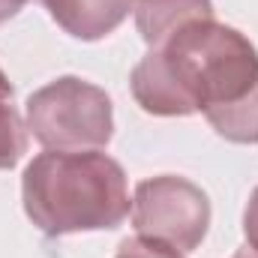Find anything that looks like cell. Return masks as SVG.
Here are the masks:
<instances>
[{"label":"cell","instance_id":"7a4b0ae2","mask_svg":"<svg viewBox=\"0 0 258 258\" xmlns=\"http://www.w3.org/2000/svg\"><path fill=\"white\" fill-rule=\"evenodd\" d=\"M27 219L45 237L111 231L132 213L123 165L102 150H45L21 177Z\"/></svg>","mask_w":258,"mask_h":258},{"label":"cell","instance_id":"30bf717a","mask_svg":"<svg viewBox=\"0 0 258 258\" xmlns=\"http://www.w3.org/2000/svg\"><path fill=\"white\" fill-rule=\"evenodd\" d=\"M27 3H30V0H0V24L9 21V18H15Z\"/></svg>","mask_w":258,"mask_h":258},{"label":"cell","instance_id":"9c48e42d","mask_svg":"<svg viewBox=\"0 0 258 258\" xmlns=\"http://www.w3.org/2000/svg\"><path fill=\"white\" fill-rule=\"evenodd\" d=\"M243 237H246V246L258 252V186L252 189L246 210H243Z\"/></svg>","mask_w":258,"mask_h":258},{"label":"cell","instance_id":"ba28073f","mask_svg":"<svg viewBox=\"0 0 258 258\" xmlns=\"http://www.w3.org/2000/svg\"><path fill=\"white\" fill-rule=\"evenodd\" d=\"M114 258H183V252L165 246V243H156V240H144V237H126L117 249Z\"/></svg>","mask_w":258,"mask_h":258},{"label":"cell","instance_id":"3957f363","mask_svg":"<svg viewBox=\"0 0 258 258\" xmlns=\"http://www.w3.org/2000/svg\"><path fill=\"white\" fill-rule=\"evenodd\" d=\"M24 120L45 150H102L114 135V105L99 84L60 75L27 96Z\"/></svg>","mask_w":258,"mask_h":258},{"label":"cell","instance_id":"6da1fadb","mask_svg":"<svg viewBox=\"0 0 258 258\" xmlns=\"http://www.w3.org/2000/svg\"><path fill=\"white\" fill-rule=\"evenodd\" d=\"M129 87L153 117L204 114L225 141L258 144V51L237 27L186 24L135 63Z\"/></svg>","mask_w":258,"mask_h":258},{"label":"cell","instance_id":"8fae6325","mask_svg":"<svg viewBox=\"0 0 258 258\" xmlns=\"http://www.w3.org/2000/svg\"><path fill=\"white\" fill-rule=\"evenodd\" d=\"M0 99H12V84H9L3 69H0Z\"/></svg>","mask_w":258,"mask_h":258},{"label":"cell","instance_id":"5b68a950","mask_svg":"<svg viewBox=\"0 0 258 258\" xmlns=\"http://www.w3.org/2000/svg\"><path fill=\"white\" fill-rule=\"evenodd\" d=\"M42 6L72 39L99 42L126 21L135 0H42Z\"/></svg>","mask_w":258,"mask_h":258},{"label":"cell","instance_id":"8992f818","mask_svg":"<svg viewBox=\"0 0 258 258\" xmlns=\"http://www.w3.org/2000/svg\"><path fill=\"white\" fill-rule=\"evenodd\" d=\"M135 27L147 48L162 45L186 24L213 15V0H135Z\"/></svg>","mask_w":258,"mask_h":258},{"label":"cell","instance_id":"277c9868","mask_svg":"<svg viewBox=\"0 0 258 258\" xmlns=\"http://www.w3.org/2000/svg\"><path fill=\"white\" fill-rule=\"evenodd\" d=\"M129 216L138 237L165 243L186 255L207 237L210 198L189 177L159 174L135 186Z\"/></svg>","mask_w":258,"mask_h":258},{"label":"cell","instance_id":"52a82bcc","mask_svg":"<svg viewBox=\"0 0 258 258\" xmlns=\"http://www.w3.org/2000/svg\"><path fill=\"white\" fill-rule=\"evenodd\" d=\"M27 120L15 111L12 99H0V171H9L27 153Z\"/></svg>","mask_w":258,"mask_h":258},{"label":"cell","instance_id":"7c38bea8","mask_svg":"<svg viewBox=\"0 0 258 258\" xmlns=\"http://www.w3.org/2000/svg\"><path fill=\"white\" fill-rule=\"evenodd\" d=\"M234 258H258V252H252V249L246 246V249H240V252H237Z\"/></svg>","mask_w":258,"mask_h":258}]
</instances>
